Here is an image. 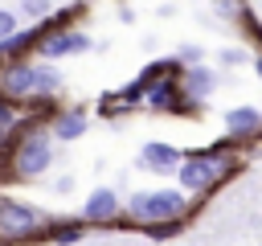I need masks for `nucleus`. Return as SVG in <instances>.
<instances>
[{
  "instance_id": "1",
  "label": "nucleus",
  "mask_w": 262,
  "mask_h": 246,
  "mask_svg": "<svg viewBox=\"0 0 262 246\" xmlns=\"http://www.w3.org/2000/svg\"><path fill=\"white\" fill-rule=\"evenodd\" d=\"M242 168H246L242 148H233L229 139L209 144V148H192V152H184V160L176 168V189L184 197L201 201V197H213L221 184H229Z\"/></svg>"
},
{
  "instance_id": "2",
  "label": "nucleus",
  "mask_w": 262,
  "mask_h": 246,
  "mask_svg": "<svg viewBox=\"0 0 262 246\" xmlns=\"http://www.w3.org/2000/svg\"><path fill=\"white\" fill-rule=\"evenodd\" d=\"M53 168V135H49V123H37V119H20L4 148H0V180H37Z\"/></svg>"
},
{
  "instance_id": "3",
  "label": "nucleus",
  "mask_w": 262,
  "mask_h": 246,
  "mask_svg": "<svg viewBox=\"0 0 262 246\" xmlns=\"http://www.w3.org/2000/svg\"><path fill=\"white\" fill-rule=\"evenodd\" d=\"M176 217H192V197H184L180 189H139L127 197L119 230H143V225H160Z\"/></svg>"
},
{
  "instance_id": "4",
  "label": "nucleus",
  "mask_w": 262,
  "mask_h": 246,
  "mask_svg": "<svg viewBox=\"0 0 262 246\" xmlns=\"http://www.w3.org/2000/svg\"><path fill=\"white\" fill-rule=\"evenodd\" d=\"M45 221H49L45 209L0 193V242L4 246H33V242H41Z\"/></svg>"
},
{
  "instance_id": "5",
  "label": "nucleus",
  "mask_w": 262,
  "mask_h": 246,
  "mask_svg": "<svg viewBox=\"0 0 262 246\" xmlns=\"http://www.w3.org/2000/svg\"><path fill=\"white\" fill-rule=\"evenodd\" d=\"M221 127H225V139L233 144V148H250L254 139H262V107H229V111H221Z\"/></svg>"
},
{
  "instance_id": "6",
  "label": "nucleus",
  "mask_w": 262,
  "mask_h": 246,
  "mask_svg": "<svg viewBox=\"0 0 262 246\" xmlns=\"http://www.w3.org/2000/svg\"><path fill=\"white\" fill-rule=\"evenodd\" d=\"M94 41H90V33L86 29H66V33H45L41 41H37V61H49V66H57L61 57H78V53H86Z\"/></svg>"
},
{
  "instance_id": "7",
  "label": "nucleus",
  "mask_w": 262,
  "mask_h": 246,
  "mask_svg": "<svg viewBox=\"0 0 262 246\" xmlns=\"http://www.w3.org/2000/svg\"><path fill=\"white\" fill-rule=\"evenodd\" d=\"M143 107H147V111H156V115H180V119H188V115H201V107H192V102L184 98V90H180V78H160V82L147 90Z\"/></svg>"
},
{
  "instance_id": "8",
  "label": "nucleus",
  "mask_w": 262,
  "mask_h": 246,
  "mask_svg": "<svg viewBox=\"0 0 262 246\" xmlns=\"http://www.w3.org/2000/svg\"><path fill=\"white\" fill-rule=\"evenodd\" d=\"M82 221L90 225V230H119V221H123V201H119V193L115 189H94L90 197H86V205H82Z\"/></svg>"
},
{
  "instance_id": "9",
  "label": "nucleus",
  "mask_w": 262,
  "mask_h": 246,
  "mask_svg": "<svg viewBox=\"0 0 262 246\" xmlns=\"http://www.w3.org/2000/svg\"><path fill=\"white\" fill-rule=\"evenodd\" d=\"M180 160H184V152L176 144H164V139H147L139 148V156H135V164L143 172H151V176H176Z\"/></svg>"
},
{
  "instance_id": "10",
  "label": "nucleus",
  "mask_w": 262,
  "mask_h": 246,
  "mask_svg": "<svg viewBox=\"0 0 262 246\" xmlns=\"http://www.w3.org/2000/svg\"><path fill=\"white\" fill-rule=\"evenodd\" d=\"M0 94L8 102H29L33 98V61H4L0 66Z\"/></svg>"
},
{
  "instance_id": "11",
  "label": "nucleus",
  "mask_w": 262,
  "mask_h": 246,
  "mask_svg": "<svg viewBox=\"0 0 262 246\" xmlns=\"http://www.w3.org/2000/svg\"><path fill=\"white\" fill-rule=\"evenodd\" d=\"M90 131V115L82 107H57V115L49 119V135L53 144H74Z\"/></svg>"
},
{
  "instance_id": "12",
  "label": "nucleus",
  "mask_w": 262,
  "mask_h": 246,
  "mask_svg": "<svg viewBox=\"0 0 262 246\" xmlns=\"http://www.w3.org/2000/svg\"><path fill=\"white\" fill-rule=\"evenodd\" d=\"M86 221H82V213L78 217H61V213H49V221H45V234H41V246H78L82 238H86Z\"/></svg>"
},
{
  "instance_id": "13",
  "label": "nucleus",
  "mask_w": 262,
  "mask_h": 246,
  "mask_svg": "<svg viewBox=\"0 0 262 246\" xmlns=\"http://www.w3.org/2000/svg\"><path fill=\"white\" fill-rule=\"evenodd\" d=\"M217 70H209V66H192V70H184L180 74V90H184V98L192 102V107H201L213 90H217Z\"/></svg>"
},
{
  "instance_id": "14",
  "label": "nucleus",
  "mask_w": 262,
  "mask_h": 246,
  "mask_svg": "<svg viewBox=\"0 0 262 246\" xmlns=\"http://www.w3.org/2000/svg\"><path fill=\"white\" fill-rule=\"evenodd\" d=\"M86 0H74V4H66V8H53L37 29H41V37L45 33H66V29H82V16H86Z\"/></svg>"
},
{
  "instance_id": "15",
  "label": "nucleus",
  "mask_w": 262,
  "mask_h": 246,
  "mask_svg": "<svg viewBox=\"0 0 262 246\" xmlns=\"http://www.w3.org/2000/svg\"><path fill=\"white\" fill-rule=\"evenodd\" d=\"M37 41H41V29H37V25H29V29H16V33L0 45V53H4V61H33Z\"/></svg>"
},
{
  "instance_id": "16",
  "label": "nucleus",
  "mask_w": 262,
  "mask_h": 246,
  "mask_svg": "<svg viewBox=\"0 0 262 246\" xmlns=\"http://www.w3.org/2000/svg\"><path fill=\"white\" fill-rule=\"evenodd\" d=\"M66 86V78L57 74V66L49 61H33V98H57Z\"/></svg>"
},
{
  "instance_id": "17",
  "label": "nucleus",
  "mask_w": 262,
  "mask_h": 246,
  "mask_svg": "<svg viewBox=\"0 0 262 246\" xmlns=\"http://www.w3.org/2000/svg\"><path fill=\"white\" fill-rule=\"evenodd\" d=\"M192 217H176V221H160V225H143V238L147 242H176L184 230H188Z\"/></svg>"
},
{
  "instance_id": "18",
  "label": "nucleus",
  "mask_w": 262,
  "mask_h": 246,
  "mask_svg": "<svg viewBox=\"0 0 262 246\" xmlns=\"http://www.w3.org/2000/svg\"><path fill=\"white\" fill-rule=\"evenodd\" d=\"M213 12H217L221 20H229V25H237V20L250 12V0H213Z\"/></svg>"
},
{
  "instance_id": "19",
  "label": "nucleus",
  "mask_w": 262,
  "mask_h": 246,
  "mask_svg": "<svg viewBox=\"0 0 262 246\" xmlns=\"http://www.w3.org/2000/svg\"><path fill=\"white\" fill-rule=\"evenodd\" d=\"M237 33H242L246 41H254L258 53H262V20H258V12H246V16L237 20Z\"/></svg>"
},
{
  "instance_id": "20",
  "label": "nucleus",
  "mask_w": 262,
  "mask_h": 246,
  "mask_svg": "<svg viewBox=\"0 0 262 246\" xmlns=\"http://www.w3.org/2000/svg\"><path fill=\"white\" fill-rule=\"evenodd\" d=\"M53 12V0H20V16H29L33 25H41Z\"/></svg>"
},
{
  "instance_id": "21",
  "label": "nucleus",
  "mask_w": 262,
  "mask_h": 246,
  "mask_svg": "<svg viewBox=\"0 0 262 246\" xmlns=\"http://www.w3.org/2000/svg\"><path fill=\"white\" fill-rule=\"evenodd\" d=\"M20 119H25V115H20V107H16V102H8V98L0 94V135H8Z\"/></svg>"
},
{
  "instance_id": "22",
  "label": "nucleus",
  "mask_w": 262,
  "mask_h": 246,
  "mask_svg": "<svg viewBox=\"0 0 262 246\" xmlns=\"http://www.w3.org/2000/svg\"><path fill=\"white\" fill-rule=\"evenodd\" d=\"M172 57L180 61V70H192V66H205V49H201V45H180V49H176Z\"/></svg>"
},
{
  "instance_id": "23",
  "label": "nucleus",
  "mask_w": 262,
  "mask_h": 246,
  "mask_svg": "<svg viewBox=\"0 0 262 246\" xmlns=\"http://www.w3.org/2000/svg\"><path fill=\"white\" fill-rule=\"evenodd\" d=\"M98 115H102V119H119V115H127L115 90H111V94H98Z\"/></svg>"
},
{
  "instance_id": "24",
  "label": "nucleus",
  "mask_w": 262,
  "mask_h": 246,
  "mask_svg": "<svg viewBox=\"0 0 262 246\" xmlns=\"http://www.w3.org/2000/svg\"><path fill=\"white\" fill-rule=\"evenodd\" d=\"M246 61H250V53H246L242 45H225V49H221V66L233 70V66H246Z\"/></svg>"
},
{
  "instance_id": "25",
  "label": "nucleus",
  "mask_w": 262,
  "mask_h": 246,
  "mask_svg": "<svg viewBox=\"0 0 262 246\" xmlns=\"http://www.w3.org/2000/svg\"><path fill=\"white\" fill-rule=\"evenodd\" d=\"M16 29H20V20H16V12H8V8H0V45H4V41H8V37H12Z\"/></svg>"
},
{
  "instance_id": "26",
  "label": "nucleus",
  "mask_w": 262,
  "mask_h": 246,
  "mask_svg": "<svg viewBox=\"0 0 262 246\" xmlns=\"http://www.w3.org/2000/svg\"><path fill=\"white\" fill-rule=\"evenodd\" d=\"M74 189V176H61V180H53V193H70Z\"/></svg>"
},
{
  "instance_id": "27",
  "label": "nucleus",
  "mask_w": 262,
  "mask_h": 246,
  "mask_svg": "<svg viewBox=\"0 0 262 246\" xmlns=\"http://www.w3.org/2000/svg\"><path fill=\"white\" fill-rule=\"evenodd\" d=\"M119 20H123V25H131V20H135V12H131V4H119Z\"/></svg>"
},
{
  "instance_id": "28",
  "label": "nucleus",
  "mask_w": 262,
  "mask_h": 246,
  "mask_svg": "<svg viewBox=\"0 0 262 246\" xmlns=\"http://www.w3.org/2000/svg\"><path fill=\"white\" fill-rule=\"evenodd\" d=\"M250 66H254V74L262 78V53H254V57H250Z\"/></svg>"
},
{
  "instance_id": "29",
  "label": "nucleus",
  "mask_w": 262,
  "mask_h": 246,
  "mask_svg": "<svg viewBox=\"0 0 262 246\" xmlns=\"http://www.w3.org/2000/svg\"><path fill=\"white\" fill-rule=\"evenodd\" d=\"M4 139H8V135H0V148H4Z\"/></svg>"
},
{
  "instance_id": "30",
  "label": "nucleus",
  "mask_w": 262,
  "mask_h": 246,
  "mask_svg": "<svg viewBox=\"0 0 262 246\" xmlns=\"http://www.w3.org/2000/svg\"><path fill=\"white\" fill-rule=\"evenodd\" d=\"M0 66H4V53H0Z\"/></svg>"
},
{
  "instance_id": "31",
  "label": "nucleus",
  "mask_w": 262,
  "mask_h": 246,
  "mask_svg": "<svg viewBox=\"0 0 262 246\" xmlns=\"http://www.w3.org/2000/svg\"><path fill=\"white\" fill-rule=\"evenodd\" d=\"M209 4H213V0H209Z\"/></svg>"
}]
</instances>
